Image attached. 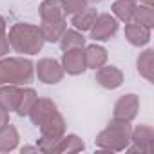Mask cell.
<instances>
[{"label": "cell", "mask_w": 154, "mask_h": 154, "mask_svg": "<svg viewBox=\"0 0 154 154\" xmlns=\"http://www.w3.org/2000/svg\"><path fill=\"white\" fill-rule=\"evenodd\" d=\"M60 47L62 51L67 49H78V47H85V38L78 29H65L63 35L60 36Z\"/></svg>", "instance_id": "cell-20"}, {"label": "cell", "mask_w": 154, "mask_h": 154, "mask_svg": "<svg viewBox=\"0 0 154 154\" xmlns=\"http://www.w3.org/2000/svg\"><path fill=\"white\" fill-rule=\"evenodd\" d=\"M40 132H42V138H47V140H60L63 134H65V120L60 112H54L53 116H49L47 120H44L40 125H38Z\"/></svg>", "instance_id": "cell-10"}, {"label": "cell", "mask_w": 154, "mask_h": 154, "mask_svg": "<svg viewBox=\"0 0 154 154\" xmlns=\"http://www.w3.org/2000/svg\"><path fill=\"white\" fill-rule=\"evenodd\" d=\"M35 69H36L38 80L42 84H47V85H54V84L62 82V78H63V67L54 58H42V60H38Z\"/></svg>", "instance_id": "cell-4"}, {"label": "cell", "mask_w": 154, "mask_h": 154, "mask_svg": "<svg viewBox=\"0 0 154 154\" xmlns=\"http://www.w3.org/2000/svg\"><path fill=\"white\" fill-rule=\"evenodd\" d=\"M96 2H100V0H96Z\"/></svg>", "instance_id": "cell-30"}, {"label": "cell", "mask_w": 154, "mask_h": 154, "mask_svg": "<svg viewBox=\"0 0 154 154\" xmlns=\"http://www.w3.org/2000/svg\"><path fill=\"white\" fill-rule=\"evenodd\" d=\"M9 53V42H8V33H6V20L0 15V58Z\"/></svg>", "instance_id": "cell-25"}, {"label": "cell", "mask_w": 154, "mask_h": 154, "mask_svg": "<svg viewBox=\"0 0 154 154\" xmlns=\"http://www.w3.org/2000/svg\"><path fill=\"white\" fill-rule=\"evenodd\" d=\"M6 123H9V111L0 105V127H4Z\"/></svg>", "instance_id": "cell-26"}, {"label": "cell", "mask_w": 154, "mask_h": 154, "mask_svg": "<svg viewBox=\"0 0 154 154\" xmlns=\"http://www.w3.org/2000/svg\"><path fill=\"white\" fill-rule=\"evenodd\" d=\"M131 143H134V147H127L125 150L150 154L154 150V131H152V127H149V125H138L136 129H132Z\"/></svg>", "instance_id": "cell-5"}, {"label": "cell", "mask_w": 154, "mask_h": 154, "mask_svg": "<svg viewBox=\"0 0 154 154\" xmlns=\"http://www.w3.org/2000/svg\"><path fill=\"white\" fill-rule=\"evenodd\" d=\"M131 134H132V127L131 122H122V120H114L96 136V147L107 152H122L131 145Z\"/></svg>", "instance_id": "cell-2"}, {"label": "cell", "mask_w": 154, "mask_h": 154, "mask_svg": "<svg viewBox=\"0 0 154 154\" xmlns=\"http://www.w3.org/2000/svg\"><path fill=\"white\" fill-rule=\"evenodd\" d=\"M96 82L103 89H118L123 84V72L114 65H102L96 69Z\"/></svg>", "instance_id": "cell-9"}, {"label": "cell", "mask_w": 154, "mask_h": 154, "mask_svg": "<svg viewBox=\"0 0 154 154\" xmlns=\"http://www.w3.org/2000/svg\"><path fill=\"white\" fill-rule=\"evenodd\" d=\"M35 63L29 58L9 56L0 60V85H22L33 80Z\"/></svg>", "instance_id": "cell-3"}, {"label": "cell", "mask_w": 154, "mask_h": 154, "mask_svg": "<svg viewBox=\"0 0 154 154\" xmlns=\"http://www.w3.org/2000/svg\"><path fill=\"white\" fill-rule=\"evenodd\" d=\"M62 2V9L65 15H74L80 9L87 8V0H60Z\"/></svg>", "instance_id": "cell-24"}, {"label": "cell", "mask_w": 154, "mask_h": 154, "mask_svg": "<svg viewBox=\"0 0 154 154\" xmlns=\"http://www.w3.org/2000/svg\"><path fill=\"white\" fill-rule=\"evenodd\" d=\"M62 67H63V72H67V74H72V76L82 74L87 69L84 47L63 51V54H62Z\"/></svg>", "instance_id": "cell-8"}, {"label": "cell", "mask_w": 154, "mask_h": 154, "mask_svg": "<svg viewBox=\"0 0 154 154\" xmlns=\"http://www.w3.org/2000/svg\"><path fill=\"white\" fill-rule=\"evenodd\" d=\"M136 65H138V72L147 82H154V51L152 49H145L138 56Z\"/></svg>", "instance_id": "cell-19"}, {"label": "cell", "mask_w": 154, "mask_h": 154, "mask_svg": "<svg viewBox=\"0 0 154 154\" xmlns=\"http://www.w3.org/2000/svg\"><path fill=\"white\" fill-rule=\"evenodd\" d=\"M141 2H143L145 6H150V8L154 6V0H141Z\"/></svg>", "instance_id": "cell-28"}, {"label": "cell", "mask_w": 154, "mask_h": 154, "mask_svg": "<svg viewBox=\"0 0 154 154\" xmlns=\"http://www.w3.org/2000/svg\"><path fill=\"white\" fill-rule=\"evenodd\" d=\"M96 17H98L96 9H93V8H84V9H80L78 13L72 15L71 24L74 26V29H78V31H82V33H84V31H91L93 24L96 22Z\"/></svg>", "instance_id": "cell-17"}, {"label": "cell", "mask_w": 154, "mask_h": 154, "mask_svg": "<svg viewBox=\"0 0 154 154\" xmlns=\"http://www.w3.org/2000/svg\"><path fill=\"white\" fill-rule=\"evenodd\" d=\"M8 42L9 47H13L17 53L22 54H38L44 47V35L38 26L33 24H13L9 33H8Z\"/></svg>", "instance_id": "cell-1"}, {"label": "cell", "mask_w": 154, "mask_h": 154, "mask_svg": "<svg viewBox=\"0 0 154 154\" xmlns=\"http://www.w3.org/2000/svg\"><path fill=\"white\" fill-rule=\"evenodd\" d=\"M132 2H136V0H132Z\"/></svg>", "instance_id": "cell-29"}, {"label": "cell", "mask_w": 154, "mask_h": 154, "mask_svg": "<svg viewBox=\"0 0 154 154\" xmlns=\"http://www.w3.org/2000/svg\"><path fill=\"white\" fill-rule=\"evenodd\" d=\"M84 54H85V65H87V69H98V67H102V65H105L107 63V49L105 47H102V45H98V44H91V45H87L85 49H84Z\"/></svg>", "instance_id": "cell-14"}, {"label": "cell", "mask_w": 154, "mask_h": 154, "mask_svg": "<svg viewBox=\"0 0 154 154\" xmlns=\"http://www.w3.org/2000/svg\"><path fill=\"white\" fill-rule=\"evenodd\" d=\"M20 150H22V154H24V152H38V147H29V145H27V147H22Z\"/></svg>", "instance_id": "cell-27"}, {"label": "cell", "mask_w": 154, "mask_h": 154, "mask_svg": "<svg viewBox=\"0 0 154 154\" xmlns=\"http://www.w3.org/2000/svg\"><path fill=\"white\" fill-rule=\"evenodd\" d=\"M140 111V98L136 94H123L118 98V102L114 103V120H122V122H132L138 116Z\"/></svg>", "instance_id": "cell-7"}, {"label": "cell", "mask_w": 154, "mask_h": 154, "mask_svg": "<svg viewBox=\"0 0 154 154\" xmlns=\"http://www.w3.org/2000/svg\"><path fill=\"white\" fill-rule=\"evenodd\" d=\"M125 38L131 45L134 47H143L150 42V29L149 27H143L136 22H129L125 26Z\"/></svg>", "instance_id": "cell-13"}, {"label": "cell", "mask_w": 154, "mask_h": 154, "mask_svg": "<svg viewBox=\"0 0 154 154\" xmlns=\"http://www.w3.org/2000/svg\"><path fill=\"white\" fill-rule=\"evenodd\" d=\"M38 9H40V18H42L40 26L65 22V13L62 9V2H60V0H44Z\"/></svg>", "instance_id": "cell-11"}, {"label": "cell", "mask_w": 154, "mask_h": 154, "mask_svg": "<svg viewBox=\"0 0 154 154\" xmlns=\"http://www.w3.org/2000/svg\"><path fill=\"white\" fill-rule=\"evenodd\" d=\"M36 100H38V94H36L35 89H31V87L22 89L20 102H18V107H17V114L18 116H29V111L33 109V105H35Z\"/></svg>", "instance_id": "cell-22"}, {"label": "cell", "mask_w": 154, "mask_h": 154, "mask_svg": "<svg viewBox=\"0 0 154 154\" xmlns=\"http://www.w3.org/2000/svg\"><path fill=\"white\" fill-rule=\"evenodd\" d=\"M20 93H22V89L17 85H0V105L8 109L9 112L11 111L17 112L18 102H20Z\"/></svg>", "instance_id": "cell-16"}, {"label": "cell", "mask_w": 154, "mask_h": 154, "mask_svg": "<svg viewBox=\"0 0 154 154\" xmlns=\"http://www.w3.org/2000/svg\"><path fill=\"white\" fill-rule=\"evenodd\" d=\"M18 131L15 125L6 123L4 127H0V152H13L18 147Z\"/></svg>", "instance_id": "cell-15"}, {"label": "cell", "mask_w": 154, "mask_h": 154, "mask_svg": "<svg viewBox=\"0 0 154 154\" xmlns=\"http://www.w3.org/2000/svg\"><path fill=\"white\" fill-rule=\"evenodd\" d=\"M132 20H134L136 24L143 26V27L152 29V26H154V9H152L150 6H145V4L136 6L134 15H132Z\"/></svg>", "instance_id": "cell-23"}, {"label": "cell", "mask_w": 154, "mask_h": 154, "mask_svg": "<svg viewBox=\"0 0 154 154\" xmlns=\"http://www.w3.org/2000/svg\"><path fill=\"white\" fill-rule=\"evenodd\" d=\"M85 149V143L82 141V138H78L76 134H63L54 149V154H72V152H82Z\"/></svg>", "instance_id": "cell-18"}, {"label": "cell", "mask_w": 154, "mask_h": 154, "mask_svg": "<svg viewBox=\"0 0 154 154\" xmlns=\"http://www.w3.org/2000/svg\"><path fill=\"white\" fill-rule=\"evenodd\" d=\"M111 9H112L116 20L129 24V22H132V15H134V9H136V2H132V0H116Z\"/></svg>", "instance_id": "cell-21"}, {"label": "cell", "mask_w": 154, "mask_h": 154, "mask_svg": "<svg viewBox=\"0 0 154 154\" xmlns=\"http://www.w3.org/2000/svg\"><path fill=\"white\" fill-rule=\"evenodd\" d=\"M54 112H58L54 102H51V100H47V98H38V100L35 102L33 109L29 111V118H31V122L38 127L44 120H47V118L53 116Z\"/></svg>", "instance_id": "cell-12"}, {"label": "cell", "mask_w": 154, "mask_h": 154, "mask_svg": "<svg viewBox=\"0 0 154 154\" xmlns=\"http://www.w3.org/2000/svg\"><path fill=\"white\" fill-rule=\"evenodd\" d=\"M116 33H118V20H116L112 15H109V13L98 15V17H96V22H94L93 27H91V36H93L96 42L111 40Z\"/></svg>", "instance_id": "cell-6"}]
</instances>
